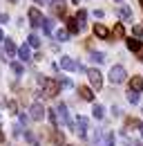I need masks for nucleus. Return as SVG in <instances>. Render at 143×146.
Segmentation results:
<instances>
[{
  "mask_svg": "<svg viewBox=\"0 0 143 146\" xmlns=\"http://www.w3.org/2000/svg\"><path fill=\"white\" fill-rule=\"evenodd\" d=\"M43 117H45V108H43V104H40V101L31 104V108H29V119H34V121H40Z\"/></svg>",
  "mask_w": 143,
  "mask_h": 146,
  "instance_id": "nucleus-6",
  "label": "nucleus"
},
{
  "mask_svg": "<svg viewBox=\"0 0 143 146\" xmlns=\"http://www.w3.org/2000/svg\"><path fill=\"white\" fill-rule=\"evenodd\" d=\"M114 142H116L114 133H112V130H103V137H101V146H114Z\"/></svg>",
  "mask_w": 143,
  "mask_h": 146,
  "instance_id": "nucleus-12",
  "label": "nucleus"
},
{
  "mask_svg": "<svg viewBox=\"0 0 143 146\" xmlns=\"http://www.w3.org/2000/svg\"><path fill=\"white\" fill-rule=\"evenodd\" d=\"M54 112H56L58 124H65V126H70V124H72V121H70V115H67V106H65V104H58Z\"/></svg>",
  "mask_w": 143,
  "mask_h": 146,
  "instance_id": "nucleus-5",
  "label": "nucleus"
},
{
  "mask_svg": "<svg viewBox=\"0 0 143 146\" xmlns=\"http://www.w3.org/2000/svg\"><path fill=\"white\" fill-rule=\"evenodd\" d=\"M125 79H127V72H125L123 65H112V70H110V81H112V86L123 83Z\"/></svg>",
  "mask_w": 143,
  "mask_h": 146,
  "instance_id": "nucleus-2",
  "label": "nucleus"
},
{
  "mask_svg": "<svg viewBox=\"0 0 143 146\" xmlns=\"http://www.w3.org/2000/svg\"><path fill=\"white\" fill-rule=\"evenodd\" d=\"M54 36H56V40H60V43H65L70 34H67V29H56V32H54Z\"/></svg>",
  "mask_w": 143,
  "mask_h": 146,
  "instance_id": "nucleus-21",
  "label": "nucleus"
},
{
  "mask_svg": "<svg viewBox=\"0 0 143 146\" xmlns=\"http://www.w3.org/2000/svg\"><path fill=\"white\" fill-rule=\"evenodd\" d=\"M119 16H121L123 20H127V23L134 18V16H132V9H130V7H125V5H123V7H119Z\"/></svg>",
  "mask_w": 143,
  "mask_h": 146,
  "instance_id": "nucleus-18",
  "label": "nucleus"
},
{
  "mask_svg": "<svg viewBox=\"0 0 143 146\" xmlns=\"http://www.w3.org/2000/svg\"><path fill=\"white\" fill-rule=\"evenodd\" d=\"M49 121H52V126H58V119H56V112L49 110Z\"/></svg>",
  "mask_w": 143,
  "mask_h": 146,
  "instance_id": "nucleus-30",
  "label": "nucleus"
},
{
  "mask_svg": "<svg viewBox=\"0 0 143 146\" xmlns=\"http://www.w3.org/2000/svg\"><path fill=\"white\" fill-rule=\"evenodd\" d=\"M92 61L103 63V61H105V54H103V52H92Z\"/></svg>",
  "mask_w": 143,
  "mask_h": 146,
  "instance_id": "nucleus-26",
  "label": "nucleus"
},
{
  "mask_svg": "<svg viewBox=\"0 0 143 146\" xmlns=\"http://www.w3.org/2000/svg\"><path fill=\"white\" fill-rule=\"evenodd\" d=\"M58 68H63V70H76V63L72 61L70 56H60V61H58Z\"/></svg>",
  "mask_w": 143,
  "mask_h": 146,
  "instance_id": "nucleus-13",
  "label": "nucleus"
},
{
  "mask_svg": "<svg viewBox=\"0 0 143 146\" xmlns=\"http://www.w3.org/2000/svg\"><path fill=\"white\" fill-rule=\"evenodd\" d=\"M74 133L81 137V139H87V130H89V121H87V117H83V115H78L76 119H74Z\"/></svg>",
  "mask_w": 143,
  "mask_h": 146,
  "instance_id": "nucleus-1",
  "label": "nucleus"
},
{
  "mask_svg": "<svg viewBox=\"0 0 143 146\" xmlns=\"http://www.w3.org/2000/svg\"><path fill=\"white\" fill-rule=\"evenodd\" d=\"M132 128H141V121H139V119H132V117H130V119L125 121V130H132Z\"/></svg>",
  "mask_w": 143,
  "mask_h": 146,
  "instance_id": "nucleus-22",
  "label": "nucleus"
},
{
  "mask_svg": "<svg viewBox=\"0 0 143 146\" xmlns=\"http://www.w3.org/2000/svg\"><path fill=\"white\" fill-rule=\"evenodd\" d=\"M127 101L134 106V104H139V94L136 92H132V90H127Z\"/></svg>",
  "mask_w": 143,
  "mask_h": 146,
  "instance_id": "nucleus-25",
  "label": "nucleus"
},
{
  "mask_svg": "<svg viewBox=\"0 0 143 146\" xmlns=\"http://www.w3.org/2000/svg\"><path fill=\"white\" fill-rule=\"evenodd\" d=\"M2 139H5V135H2V130H0V142H2Z\"/></svg>",
  "mask_w": 143,
  "mask_h": 146,
  "instance_id": "nucleus-36",
  "label": "nucleus"
},
{
  "mask_svg": "<svg viewBox=\"0 0 143 146\" xmlns=\"http://www.w3.org/2000/svg\"><path fill=\"white\" fill-rule=\"evenodd\" d=\"M16 54L20 56V61H29V58H31V52H29V47H27V45H22Z\"/></svg>",
  "mask_w": 143,
  "mask_h": 146,
  "instance_id": "nucleus-20",
  "label": "nucleus"
},
{
  "mask_svg": "<svg viewBox=\"0 0 143 146\" xmlns=\"http://www.w3.org/2000/svg\"><path fill=\"white\" fill-rule=\"evenodd\" d=\"M78 97H81L83 101H94V92H92V88H85V86L78 88Z\"/></svg>",
  "mask_w": 143,
  "mask_h": 146,
  "instance_id": "nucleus-14",
  "label": "nucleus"
},
{
  "mask_svg": "<svg viewBox=\"0 0 143 146\" xmlns=\"http://www.w3.org/2000/svg\"><path fill=\"white\" fill-rule=\"evenodd\" d=\"M130 90L132 92H143V76H132L130 79Z\"/></svg>",
  "mask_w": 143,
  "mask_h": 146,
  "instance_id": "nucleus-11",
  "label": "nucleus"
},
{
  "mask_svg": "<svg viewBox=\"0 0 143 146\" xmlns=\"http://www.w3.org/2000/svg\"><path fill=\"white\" fill-rule=\"evenodd\" d=\"M141 137H143V126H141Z\"/></svg>",
  "mask_w": 143,
  "mask_h": 146,
  "instance_id": "nucleus-38",
  "label": "nucleus"
},
{
  "mask_svg": "<svg viewBox=\"0 0 143 146\" xmlns=\"http://www.w3.org/2000/svg\"><path fill=\"white\" fill-rule=\"evenodd\" d=\"M7 108L11 110V112H16V110H18V104H16V101H7Z\"/></svg>",
  "mask_w": 143,
  "mask_h": 146,
  "instance_id": "nucleus-31",
  "label": "nucleus"
},
{
  "mask_svg": "<svg viewBox=\"0 0 143 146\" xmlns=\"http://www.w3.org/2000/svg\"><path fill=\"white\" fill-rule=\"evenodd\" d=\"M87 18V11H85V9H78V14H76V23H78V25H83V20Z\"/></svg>",
  "mask_w": 143,
  "mask_h": 146,
  "instance_id": "nucleus-23",
  "label": "nucleus"
},
{
  "mask_svg": "<svg viewBox=\"0 0 143 146\" xmlns=\"http://www.w3.org/2000/svg\"><path fill=\"white\" fill-rule=\"evenodd\" d=\"M29 45H31V47H40V38L36 36V34H31V36H29Z\"/></svg>",
  "mask_w": 143,
  "mask_h": 146,
  "instance_id": "nucleus-27",
  "label": "nucleus"
},
{
  "mask_svg": "<svg viewBox=\"0 0 143 146\" xmlns=\"http://www.w3.org/2000/svg\"><path fill=\"white\" fill-rule=\"evenodd\" d=\"M5 52H7V56H9V58H14V56H16L18 47L14 45V40H11V38H7V40H5Z\"/></svg>",
  "mask_w": 143,
  "mask_h": 146,
  "instance_id": "nucleus-15",
  "label": "nucleus"
},
{
  "mask_svg": "<svg viewBox=\"0 0 143 146\" xmlns=\"http://www.w3.org/2000/svg\"><path fill=\"white\" fill-rule=\"evenodd\" d=\"M139 2H141V9H143V0H139Z\"/></svg>",
  "mask_w": 143,
  "mask_h": 146,
  "instance_id": "nucleus-37",
  "label": "nucleus"
},
{
  "mask_svg": "<svg viewBox=\"0 0 143 146\" xmlns=\"http://www.w3.org/2000/svg\"><path fill=\"white\" fill-rule=\"evenodd\" d=\"M92 32H94V36H98V38H110V29H107L103 23H94Z\"/></svg>",
  "mask_w": 143,
  "mask_h": 146,
  "instance_id": "nucleus-9",
  "label": "nucleus"
},
{
  "mask_svg": "<svg viewBox=\"0 0 143 146\" xmlns=\"http://www.w3.org/2000/svg\"><path fill=\"white\" fill-rule=\"evenodd\" d=\"M110 36H114V38H125V27H123V23H116V25H114V29L110 32Z\"/></svg>",
  "mask_w": 143,
  "mask_h": 146,
  "instance_id": "nucleus-16",
  "label": "nucleus"
},
{
  "mask_svg": "<svg viewBox=\"0 0 143 146\" xmlns=\"http://www.w3.org/2000/svg\"><path fill=\"white\" fill-rule=\"evenodd\" d=\"M58 90H60V81H56V79H45L43 81V94L45 97H56L58 94Z\"/></svg>",
  "mask_w": 143,
  "mask_h": 146,
  "instance_id": "nucleus-3",
  "label": "nucleus"
},
{
  "mask_svg": "<svg viewBox=\"0 0 143 146\" xmlns=\"http://www.w3.org/2000/svg\"><path fill=\"white\" fill-rule=\"evenodd\" d=\"M11 70L20 76V74H22V65H20V63H16V61H11Z\"/></svg>",
  "mask_w": 143,
  "mask_h": 146,
  "instance_id": "nucleus-28",
  "label": "nucleus"
},
{
  "mask_svg": "<svg viewBox=\"0 0 143 146\" xmlns=\"http://www.w3.org/2000/svg\"><path fill=\"white\" fill-rule=\"evenodd\" d=\"M27 16H29V23H31L34 27H40V25H43V14H40L36 7L29 9V14H27Z\"/></svg>",
  "mask_w": 143,
  "mask_h": 146,
  "instance_id": "nucleus-8",
  "label": "nucleus"
},
{
  "mask_svg": "<svg viewBox=\"0 0 143 146\" xmlns=\"http://www.w3.org/2000/svg\"><path fill=\"white\" fill-rule=\"evenodd\" d=\"M9 2H16V0H9Z\"/></svg>",
  "mask_w": 143,
  "mask_h": 146,
  "instance_id": "nucleus-42",
  "label": "nucleus"
},
{
  "mask_svg": "<svg viewBox=\"0 0 143 146\" xmlns=\"http://www.w3.org/2000/svg\"><path fill=\"white\" fill-rule=\"evenodd\" d=\"M0 23H9V16L7 14H0Z\"/></svg>",
  "mask_w": 143,
  "mask_h": 146,
  "instance_id": "nucleus-33",
  "label": "nucleus"
},
{
  "mask_svg": "<svg viewBox=\"0 0 143 146\" xmlns=\"http://www.w3.org/2000/svg\"><path fill=\"white\" fill-rule=\"evenodd\" d=\"M132 32H134V34H136V36H143V27H139V25H136V27H134V29H132Z\"/></svg>",
  "mask_w": 143,
  "mask_h": 146,
  "instance_id": "nucleus-32",
  "label": "nucleus"
},
{
  "mask_svg": "<svg viewBox=\"0 0 143 146\" xmlns=\"http://www.w3.org/2000/svg\"><path fill=\"white\" fill-rule=\"evenodd\" d=\"M43 29H45L47 34H52V32H54V23H52V20H47V18H43Z\"/></svg>",
  "mask_w": 143,
  "mask_h": 146,
  "instance_id": "nucleus-24",
  "label": "nucleus"
},
{
  "mask_svg": "<svg viewBox=\"0 0 143 146\" xmlns=\"http://www.w3.org/2000/svg\"><path fill=\"white\" fill-rule=\"evenodd\" d=\"M125 43H127V50L134 52V54H139V58L143 61V43L141 40H139V38H127Z\"/></svg>",
  "mask_w": 143,
  "mask_h": 146,
  "instance_id": "nucleus-7",
  "label": "nucleus"
},
{
  "mask_svg": "<svg viewBox=\"0 0 143 146\" xmlns=\"http://www.w3.org/2000/svg\"><path fill=\"white\" fill-rule=\"evenodd\" d=\"M92 115H94V119H103V115H105V108H103L101 104H94V108H92Z\"/></svg>",
  "mask_w": 143,
  "mask_h": 146,
  "instance_id": "nucleus-19",
  "label": "nucleus"
},
{
  "mask_svg": "<svg viewBox=\"0 0 143 146\" xmlns=\"http://www.w3.org/2000/svg\"><path fill=\"white\" fill-rule=\"evenodd\" d=\"M52 11L56 16H63L65 11H67V5H65V0H52Z\"/></svg>",
  "mask_w": 143,
  "mask_h": 146,
  "instance_id": "nucleus-10",
  "label": "nucleus"
},
{
  "mask_svg": "<svg viewBox=\"0 0 143 146\" xmlns=\"http://www.w3.org/2000/svg\"><path fill=\"white\" fill-rule=\"evenodd\" d=\"M134 146H143V144H134Z\"/></svg>",
  "mask_w": 143,
  "mask_h": 146,
  "instance_id": "nucleus-40",
  "label": "nucleus"
},
{
  "mask_svg": "<svg viewBox=\"0 0 143 146\" xmlns=\"http://www.w3.org/2000/svg\"><path fill=\"white\" fill-rule=\"evenodd\" d=\"M89 76V83H92V88H96V90H101L103 88V74L98 72V70H94V68H89V70H85Z\"/></svg>",
  "mask_w": 143,
  "mask_h": 146,
  "instance_id": "nucleus-4",
  "label": "nucleus"
},
{
  "mask_svg": "<svg viewBox=\"0 0 143 146\" xmlns=\"http://www.w3.org/2000/svg\"><path fill=\"white\" fill-rule=\"evenodd\" d=\"M114 2H121V0H114Z\"/></svg>",
  "mask_w": 143,
  "mask_h": 146,
  "instance_id": "nucleus-41",
  "label": "nucleus"
},
{
  "mask_svg": "<svg viewBox=\"0 0 143 146\" xmlns=\"http://www.w3.org/2000/svg\"><path fill=\"white\" fill-rule=\"evenodd\" d=\"M0 40H5V34H2V29H0Z\"/></svg>",
  "mask_w": 143,
  "mask_h": 146,
  "instance_id": "nucleus-34",
  "label": "nucleus"
},
{
  "mask_svg": "<svg viewBox=\"0 0 143 146\" xmlns=\"http://www.w3.org/2000/svg\"><path fill=\"white\" fill-rule=\"evenodd\" d=\"M65 146H72V144H65Z\"/></svg>",
  "mask_w": 143,
  "mask_h": 146,
  "instance_id": "nucleus-43",
  "label": "nucleus"
},
{
  "mask_svg": "<svg viewBox=\"0 0 143 146\" xmlns=\"http://www.w3.org/2000/svg\"><path fill=\"white\" fill-rule=\"evenodd\" d=\"M54 142H56V144H63V142H65V135H63V133H54Z\"/></svg>",
  "mask_w": 143,
  "mask_h": 146,
  "instance_id": "nucleus-29",
  "label": "nucleus"
},
{
  "mask_svg": "<svg viewBox=\"0 0 143 146\" xmlns=\"http://www.w3.org/2000/svg\"><path fill=\"white\" fill-rule=\"evenodd\" d=\"M36 2H40V5H45V2H47V0H36Z\"/></svg>",
  "mask_w": 143,
  "mask_h": 146,
  "instance_id": "nucleus-35",
  "label": "nucleus"
},
{
  "mask_svg": "<svg viewBox=\"0 0 143 146\" xmlns=\"http://www.w3.org/2000/svg\"><path fill=\"white\" fill-rule=\"evenodd\" d=\"M81 32V25L74 18H67V34H78Z\"/></svg>",
  "mask_w": 143,
  "mask_h": 146,
  "instance_id": "nucleus-17",
  "label": "nucleus"
},
{
  "mask_svg": "<svg viewBox=\"0 0 143 146\" xmlns=\"http://www.w3.org/2000/svg\"><path fill=\"white\" fill-rule=\"evenodd\" d=\"M74 2H76V5H78V2H81V0H74Z\"/></svg>",
  "mask_w": 143,
  "mask_h": 146,
  "instance_id": "nucleus-39",
  "label": "nucleus"
}]
</instances>
